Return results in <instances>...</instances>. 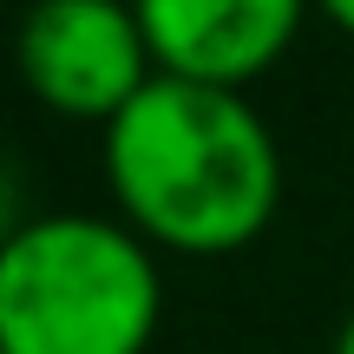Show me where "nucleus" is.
Here are the masks:
<instances>
[{
    "label": "nucleus",
    "instance_id": "nucleus-6",
    "mask_svg": "<svg viewBox=\"0 0 354 354\" xmlns=\"http://www.w3.org/2000/svg\"><path fill=\"white\" fill-rule=\"evenodd\" d=\"M335 354H354V308H348V322H342V335H335Z\"/></svg>",
    "mask_w": 354,
    "mask_h": 354
},
{
    "label": "nucleus",
    "instance_id": "nucleus-4",
    "mask_svg": "<svg viewBox=\"0 0 354 354\" xmlns=\"http://www.w3.org/2000/svg\"><path fill=\"white\" fill-rule=\"evenodd\" d=\"M131 7L145 20L158 73L243 92L295 46L308 0H131Z\"/></svg>",
    "mask_w": 354,
    "mask_h": 354
},
{
    "label": "nucleus",
    "instance_id": "nucleus-3",
    "mask_svg": "<svg viewBox=\"0 0 354 354\" xmlns=\"http://www.w3.org/2000/svg\"><path fill=\"white\" fill-rule=\"evenodd\" d=\"M20 73L39 105L112 125L158 79L131 0H33L20 13Z\"/></svg>",
    "mask_w": 354,
    "mask_h": 354
},
{
    "label": "nucleus",
    "instance_id": "nucleus-2",
    "mask_svg": "<svg viewBox=\"0 0 354 354\" xmlns=\"http://www.w3.org/2000/svg\"><path fill=\"white\" fill-rule=\"evenodd\" d=\"M165 315V276L131 223L53 210L7 230L0 354H145Z\"/></svg>",
    "mask_w": 354,
    "mask_h": 354
},
{
    "label": "nucleus",
    "instance_id": "nucleus-5",
    "mask_svg": "<svg viewBox=\"0 0 354 354\" xmlns=\"http://www.w3.org/2000/svg\"><path fill=\"white\" fill-rule=\"evenodd\" d=\"M322 13H328L335 26H342V33H354V0H315Z\"/></svg>",
    "mask_w": 354,
    "mask_h": 354
},
{
    "label": "nucleus",
    "instance_id": "nucleus-1",
    "mask_svg": "<svg viewBox=\"0 0 354 354\" xmlns=\"http://www.w3.org/2000/svg\"><path fill=\"white\" fill-rule=\"evenodd\" d=\"M105 184L151 250L230 256L276 216L282 151L250 92L158 73L105 125Z\"/></svg>",
    "mask_w": 354,
    "mask_h": 354
}]
</instances>
